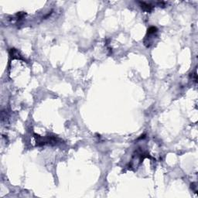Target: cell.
<instances>
[{"label":"cell","instance_id":"obj_1","mask_svg":"<svg viewBox=\"0 0 198 198\" xmlns=\"http://www.w3.org/2000/svg\"><path fill=\"white\" fill-rule=\"evenodd\" d=\"M139 5H140L142 10H143V11H145V12H150L152 10H153V6H152L151 4H150V3H145V2H139Z\"/></svg>","mask_w":198,"mask_h":198}]
</instances>
